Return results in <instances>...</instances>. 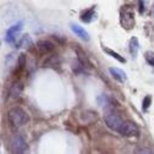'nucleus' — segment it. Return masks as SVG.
<instances>
[{"label":"nucleus","mask_w":154,"mask_h":154,"mask_svg":"<svg viewBox=\"0 0 154 154\" xmlns=\"http://www.w3.org/2000/svg\"><path fill=\"white\" fill-rule=\"evenodd\" d=\"M8 120L11 124V126L14 127H21L23 125H26L29 120L28 114L20 106H12L9 111H8Z\"/></svg>","instance_id":"nucleus-1"},{"label":"nucleus","mask_w":154,"mask_h":154,"mask_svg":"<svg viewBox=\"0 0 154 154\" xmlns=\"http://www.w3.org/2000/svg\"><path fill=\"white\" fill-rule=\"evenodd\" d=\"M120 23L127 31H130L134 27V12H133V9L131 6L125 5L121 8V10H120Z\"/></svg>","instance_id":"nucleus-2"},{"label":"nucleus","mask_w":154,"mask_h":154,"mask_svg":"<svg viewBox=\"0 0 154 154\" xmlns=\"http://www.w3.org/2000/svg\"><path fill=\"white\" fill-rule=\"evenodd\" d=\"M104 120H105L106 126H108L110 130L116 131V132H119L120 127H121L122 124H124L122 119L119 116L116 112H114L112 109H108V111H106V114H105Z\"/></svg>","instance_id":"nucleus-3"},{"label":"nucleus","mask_w":154,"mask_h":154,"mask_svg":"<svg viewBox=\"0 0 154 154\" xmlns=\"http://www.w3.org/2000/svg\"><path fill=\"white\" fill-rule=\"evenodd\" d=\"M119 133L124 137H137L140 134V128L132 121H124L122 126L119 130Z\"/></svg>","instance_id":"nucleus-4"},{"label":"nucleus","mask_w":154,"mask_h":154,"mask_svg":"<svg viewBox=\"0 0 154 154\" xmlns=\"http://www.w3.org/2000/svg\"><path fill=\"white\" fill-rule=\"evenodd\" d=\"M11 150L14 154H26L28 150V147L21 136H15L11 141Z\"/></svg>","instance_id":"nucleus-5"},{"label":"nucleus","mask_w":154,"mask_h":154,"mask_svg":"<svg viewBox=\"0 0 154 154\" xmlns=\"http://www.w3.org/2000/svg\"><path fill=\"white\" fill-rule=\"evenodd\" d=\"M22 26H23V22H17L16 25L11 26L6 33H5V42L8 43H14L15 39H16V34L22 29Z\"/></svg>","instance_id":"nucleus-6"},{"label":"nucleus","mask_w":154,"mask_h":154,"mask_svg":"<svg viewBox=\"0 0 154 154\" xmlns=\"http://www.w3.org/2000/svg\"><path fill=\"white\" fill-rule=\"evenodd\" d=\"M109 72H110V75L114 77L115 80L121 82V83L126 82V80H127V76H126L125 71H122L119 67H109Z\"/></svg>","instance_id":"nucleus-7"},{"label":"nucleus","mask_w":154,"mask_h":154,"mask_svg":"<svg viewBox=\"0 0 154 154\" xmlns=\"http://www.w3.org/2000/svg\"><path fill=\"white\" fill-rule=\"evenodd\" d=\"M70 27H71V31H72L76 35H79L81 39H83V41H89V33H88L83 27L76 25V23H72Z\"/></svg>","instance_id":"nucleus-8"},{"label":"nucleus","mask_w":154,"mask_h":154,"mask_svg":"<svg viewBox=\"0 0 154 154\" xmlns=\"http://www.w3.org/2000/svg\"><path fill=\"white\" fill-rule=\"evenodd\" d=\"M95 18H97V14H95V8L94 6L81 14V21H83L86 23H89V22L94 21Z\"/></svg>","instance_id":"nucleus-9"},{"label":"nucleus","mask_w":154,"mask_h":154,"mask_svg":"<svg viewBox=\"0 0 154 154\" xmlns=\"http://www.w3.org/2000/svg\"><path fill=\"white\" fill-rule=\"evenodd\" d=\"M37 48L42 54H48L54 50V44L49 41H39L37 43Z\"/></svg>","instance_id":"nucleus-10"},{"label":"nucleus","mask_w":154,"mask_h":154,"mask_svg":"<svg viewBox=\"0 0 154 154\" xmlns=\"http://www.w3.org/2000/svg\"><path fill=\"white\" fill-rule=\"evenodd\" d=\"M128 49H130V53H131L132 57L134 59V57L137 56V54H138V49H140V43H138V39H137L136 37H132L131 39H130Z\"/></svg>","instance_id":"nucleus-11"},{"label":"nucleus","mask_w":154,"mask_h":154,"mask_svg":"<svg viewBox=\"0 0 154 154\" xmlns=\"http://www.w3.org/2000/svg\"><path fill=\"white\" fill-rule=\"evenodd\" d=\"M23 89V85L21 82H15L10 89V97L12 99H17L18 97H20V94Z\"/></svg>","instance_id":"nucleus-12"},{"label":"nucleus","mask_w":154,"mask_h":154,"mask_svg":"<svg viewBox=\"0 0 154 154\" xmlns=\"http://www.w3.org/2000/svg\"><path fill=\"white\" fill-rule=\"evenodd\" d=\"M103 50H104L105 53H108L110 56H112L114 59H116L119 63H126V59H125L124 56H121L119 53L114 51V50H111V49H109V48H106V47H103Z\"/></svg>","instance_id":"nucleus-13"},{"label":"nucleus","mask_w":154,"mask_h":154,"mask_svg":"<svg viewBox=\"0 0 154 154\" xmlns=\"http://www.w3.org/2000/svg\"><path fill=\"white\" fill-rule=\"evenodd\" d=\"M134 154H154V152L147 147H138L134 149Z\"/></svg>","instance_id":"nucleus-14"},{"label":"nucleus","mask_w":154,"mask_h":154,"mask_svg":"<svg viewBox=\"0 0 154 154\" xmlns=\"http://www.w3.org/2000/svg\"><path fill=\"white\" fill-rule=\"evenodd\" d=\"M144 59L147 60V63H148L149 65L154 66V53H153V51H146Z\"/></svg>","instance_id":"nucleus-15"},{"label":"nucleus","mask_w":154,"mask_h":154,"mask_svg":"<svg viewBox=\"0 0 154 154\" xmlns=\"http://www.w3.org/2000/svg\"><path fill=\"white\" fill-rule=\"evenodd\" d=\"M150 102H152V97H150V95H147V97L143 99V104H142V108H143V110H147V109L149 108V105H150Z\"/></svg>","instance_id":"nucleus-16"},{"label":"nucleus","mask_w":154,"mask_h":154,"mask_svg":"<svg viewBox=\"0 0 154 154\" xmlns=\"http://www.w3.org/2000/svg\"><path fill=\"white\" fill-rule=\"evenodd\" d=\"M25 65H26V55L25 54H21L20 56H18V66L22 69Z\"/></svg>","instance_id":"nucleus-17"},{"label":"nucleus","mask_w":154,"mask_h":154,"mask_svg":"<svg viewBox=\"0 0 154 154\" xmlns=\"http://www.w3.org/2000/svg\"><path fill=\"white\" fill-rule=\"evenodd\" d=\"M138 5H140V12L142 14L144 11V5H146V2H138Z\"/></svg>","instance_id":"nucleus-18"}]
</instances>
